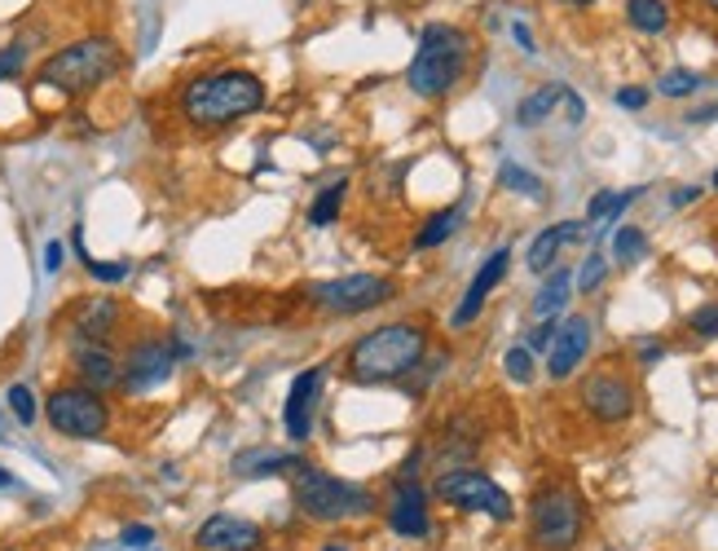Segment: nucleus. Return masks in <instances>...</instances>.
<instances>
[{"label":"nucleus","instance_id":"23","mask_svg":"<svg viewBox=\"0 0 718 551\" xmlns=\"http://www.w3.org/2000/svg\"><path fill=\"white\" fill-rule=\"evenodd\" d=\"M639 194H644V190H622V194H618V190H600V194L590 199V207H586V220H590V226H609V220L622 216Z\"/></svg>","mask_w":718,"mask_h":551},{"label":"nucleus","instance_id":"1","mask_svg":"<svg viewBox=\"0 0 718 551\" xmlns=\"http://www.w3.org/2000/svg\"><path fill=\"white\" fill-rule=\"evenodd\" d=\"M265 106V84L261 75L243 71V67H220V71H203L194 75L181 93H177V110L190 129H203V133H216V129H229L238 120L256 116Z\"/></svg>","mask_w":718,"mask_h":551},{"label":"nucleus","instance_id":"41","mask_svg":"<svg viewBox=\"0 0 718 551\" xmlns=\"http://www.w3.org/2000/svg\"><path fill=\"white\" fill-rule=\"evenodd\" d=\"M560 101H564V106H569V120H573V124H582V116H586V110H582V97H577V93H569V88H564V97H560Z\"/></svg>","mask_w":718,"mask_h":551},{"label":"nucleus","instance_id":"42","mask_svg":"<svg viewBox=\"0 0 718 551\" xmlns=\"http://www.w3.org/2000/svg\"><path fill=\"white\" fill-rule=\"evenodd\" d=\"M512 36H516V40H520V49H525V53H534V49H538V45H534V36H529V27H525V23H516V27H512Z\"/></svg>","mask_w":718,"mask_h":551},{"label":"nucleus","instance_id":"8","mask_svg":"<svg viewBox=\"0 0 718 551\" xmlns=\"http://www.w3.org/2000/svg\"><path fill=\"white\" fill-rule=\"evenodd\" d=\"M436 499H445L450 507L458 512H481V516H494V520H512V499L499 481H490L486 472H471V468H454V472H441L436 486H432Z\"/></svg>","mask_w":718,"mask_h":551},{"label":"nucleus","instance_id":"32","mask_svg":"<svg viewBox=\"0 0 718 551\" xmlns=\"http://www.w3.org/2000/svg\"><path fill=\"white\" fill-rule=\"evenodd\" d=\"M10 410H14V419H19L23 428H32V423H36V393H32L27 384H14V388H10Z\"/></svg>","mask_w":718,"mask_h":551},{"label":"nucleus","instance_id":"25","mask_svg":"<svg viewBox=\"0 0 718 551\" xmlns=\"http://www.w3.org/2000/svg\"><path fill=\"white\" fill-rule=\"evenodd\" d=\"M296 464H300L296 455H278V451H270V455H238L234 472L238 477H270V472H291Z\"/></svg>","mask_w":718,"mask_h":551},{"label":"nucleus","instance_id":"9","mask_svg":"<svg viewBox=\"0 0 718 551\" xmlns=\"http://www.w3.org/2000/svg\"><path fill=\"white\" fill-rule=\"evenodd\" d=\"M309 300L326 313H371L380 304L393 300V283L384 274H348V278H335V283H313L309 287Z\"/></svg>","mask_w":718,"mask_h":551},{"label":"nucleus","instance_id":"37","mask_svg":"<svg viewBox=\"0 0 718 551\" xmlns=\"http://www.w3.org/2000/svg\"><path fill=\"white\" fill-rule=\"evenodd\" d=\"M618 106H622V110H644V106H648V88H639V84L618 88Z\"/></svg>","mask_w":718,"mask_h":551},{"label":"nucleus","instance_id":"15","mask_svg":"<svg viewBox=\"0 0 718 551\" xmlns=\"http://www.w3.org/2000/svg\"><path fill=\"white\" fill-rule=\"evenodd\" d=\"M388 525L402 538H428L432 534V516H428V494L415 481H397L388 494Z\"/></svg>","mask_w":718,"mask_h":551},{"label":"nucleus","instance_id":"17","mask_svg":"<svg viewBox=\"0 0 718 551\" xmlns=\"http://www.w3.org/2000/svg\"><path fill=\"white\" fill-rule=\"evenodd\" d=\"M115 326H119V304L110 296H88L71 313V331L84 345H106L115 336Z\"/></svg>","mask_w":718,"mask_h":551},{"label":"nucleus","instance_id":"16","mask_svg":"<svg viewBox=\"0 0 718 551\" xmlns=\"http://www.w3.org/2000/svg\"><path fill=\"white\" fill-rule=\"evenodd\" d=\"M507 265H512V252L507 248H499L481 269H476V278H471V287L463 291V300H458V309H454V318H450V326L454 331H463V326H471L476 318H481V309H486V300H490V291L503 283V274H507Z\"/></svg>","mask_w":718,"mask_h":551},{"label":"nucleus","instance_id":"2","mask_svg":"<svg viewBox=\"0 0 718 551\" xmlns=\"http://www.w3.org/2000/svg\"><path fill=\"white\" fill-rule=\"evenodd\" d=\"M428 358V326L423 322H388V326H375L357 340L344 358V380L348 384H362V388H375V384H397L406 375H415Z\"/></svg>","mask_w":718,"mask_h":551},{"label":"nucleus","instance_id":"45","mask_svg":"<svg viewBox=\"0 0 718 551\" xmlns=\"http://www.w3.org/2000/svg\"><path fill=\"white\" fill-rule=\"evenodd\" d=\"M555 5H595V0H555Z\"/></svg>","mask_w":718,"mask_h":551},{"label":"nucleus","instance_id":"43","mask_svg":"<svg viewBox=\"0 0 718 551\" xmlns=\"http://www.w3.org/2000/svg\"><path fill=\"white\" fill-rule=\"evenodd\" d=\"M696 194H701L696 185H692V190H674V207H683V203H696Z\"/></svg>","mask_w":718,"mask_h":551},{"label":"nucleus","instance_id":"21","mask_svg":"<svg viewBox=\"0 0 718 551\" xmlns=\"http://www.w3.org/2000/svg\"><path fill=\"white\" fill-rule=\"evenodd\" d=\"M626 19L644 36H661L670 27V5L666 0H626Z\"/></svg>","mask_w":718,"mask_h":551},{"label":"nucleus","instance_id":"31","mask_svg":"<svg viewBox=\"0 0 718 551\" xmlns=\"http://www.w3.org/2000/svg\"><path fill=\"white\" fill-rule=\"evenodd\" d=\"M503 185L507 190H516V194H529V199H542V185H538V177L534 172H525V168H516V164H503Z\"/></svg>","mask_w":718,"mask_h":551},{"label":"nucleus","instance_id":"10","mask_svg":"<svg viewBox=\"0 0 718 551\" xmlns=\"http://www.w3.org/2000/svg\"><path fill=\"white\" fill-rule=\"evenodd\" d=\"M177 367V354H172V340H159V336H142L129 345V354L119 358V388L124 393H146L155 384H164Z\"/></svg>","mask_w":718,"mask_h":551},{"label":"nucleus","instance_id":"44","mask_svg":"<svg viewBox=\"0 0 718 551\" xmlns=\"http://www.w3.org/2000/svg\"><path fill=\"white\" fill-rule=\"evenodd\" d=\"M0 490H14V472H5V468H0Z\"/></svg>","mask_w":718,"mask_h":551},{"label":"nucleus","instance_id":"35","mask_svg":"<svg viewBox=\"0 0 718 551\" xmlns=\"http://www.w3.org/2000/svg\"><path fill=\"white\" fill-rule=\"evenodd\" d=\"M119 542H124V547H137V551H146V547H155V529H151V525H124Z\"/></svg>","mask_w":718,"mask_h":551},{"label":"nucleus","instance_id":"30","mask_svg":"<svg viewBox=\"0 0 718 551\" xmlns=\"http://www.w3.org/2000/svg\"><path fill=\"white\" fill-rule=\"evenodd\" d=\"M657 88H661L666 97H687V93H696V88H701V75L679 67V71H666V75L657 80Z\"/></svg>","mask_w":718,"mask_h":551},{"label":"nucleus","instance_id":"11","mask_svg":"<svg viewBox=\"0 0 718 551\" xmlns=\"http://www.w3.org/2000/svg\"><path fill=\"white\" fill-rule=\"evenodd\" d=\"M582 406L590 410V419L600 423H626L635 415V388L626 375L618 371H600L582 384Z\"/></svg>","mask_w":718,"mask_h":551},{"label":"nucleus","instance_id":"28","mask_svg":"<svg viewBox=\"0 0 718 551\" xmlns=\"http://www.w3.org/2000/svg\"><path fill=\"white\" fill-rule=\"evenodd\" d=\"M605 274H609V261H605L600 252H586V261H582V269H577V287H573V291H582V296L600 291Z\"/></svg>","mask_w":718,"mask_h":551},{"label":"nucleus","instance_id":"5","mask_svg":"<svg viewBox=\"0 0 718 551\" xmlns=\"http://www.w3.org/2000/svg\"><path fill=\"white\" fill-rule=\"evenodd\" d=\"M467 36L458 32V27H450V23H428L423 27V36H419V53H415V62H410V71H406V84H410V93L415 97H445L458 80H463V71H467Z\"/></svg>","mask_w":718,"mask_h":551},{"label":"nucleus","instance_id":"4","mask_svg":"<svg viewBox=\"0 0 718 551\" xmlns=\"http://www.w3.org/2000/svg\"><path fill=\"white\" fill-rule=\"evenodd\" d=\"M287 477H291V499H296V507H300L304 516H313V520L335 525V520H357V516H371V512H375V494H371L367 486L344 481V477H331V472H322V468H313V464H304V459H300Z\"/></svg>","mask_w":718,"mask_h":551},{"label":"nucleus","instance_id":"38","mask_svg":"<svg viewBox=\"0 0 718 551\" xmlns=\"http://www.w3.org/2000/svg\"><path fill=\"white\" fill-rule=\"evenodd\" d=\"M62 256H67V252H62V243L53 239V243L45 248V269H49V274H58V269H62Z\"/></svg>","mask_w":718,"mask_h":551},{"label":"nucleus","instance_id":"14","mask_svg":"<svg viewBox=\"0 0 718 551\" xmlns=\"http://www.w3.org/2000/svg\"><path fill=\"white\" fill-rule=\"evenodd\" d=\"M322 367H309L291 380V393H287V406H283V428L291 441H304L313 432V410H318V397H322Z\"/></svg>","mask_w":718,"mask_h":551},{"label":"nucleus","instance_id":"46","mask_svg":"<svg viewBox=\"0 0 718 551\" xmlns=\"http://www.w3.org/2000/svg\"><path fill=\"white\" fill-rule=\"evenodd\" d=\"M705 5H709V10H714V14H718V0H705Z\"/></svg>","mask_w":718,"mask_h":551},{"label":"nucleus","instance_id":"40","mask_svg":"<svg viewBox=\"0 0 718 551\" xmlns=\"http://www.w3.org/2000/svg\"><path fill=\"white\" fill-rule=\"evenodd\" d=\"M551 336H555V322H542V326L534 331V340H529V349H547V345H551Z\"/></svg>","mask_w":718,"mask_h":551},{"label":"nucleus","instance_id":"22","mask_svg":"<svg viewBox=\"0 0 718 551\" xmlns=\"http://www.w3.org/2000/svg\"><path fill=\"white\" fill-rule=\"evenodd\" d=\"M569 296H573V278H569L564 269H551V278H547L542 291L534 296V318H555V313H564Z\"/></svg>","mask_w":718,"mask_h":551},{"label":"nucleus","instance_id":"13","mask_svg":"<svg viewBox=\"0 0 718 551\" xmlns=\"http://www.w3.org/2000/svg\"><path fill=\"white\" fill-rule=\"evenodd\" d=\"M194 542H199L203 551H261V547H265V534H261V525L248 520V516L216 512V516H207V520L199 525Z\"/></svg>","mask_w":718,"mask_h":551},{"label":"nucleus","instance_id":"27","mask_svg":"<svg viewBox=\"0 0 718 551\" xmlns=\"http://www.w3.org/2000/svg\"><path fill=\"white\" fill-rule=\"evenodd\" d=\"M613 252H618L622 265H635V261H644V252H648V235H644L639 226H622V230L613 235Z\"/></svg>","mask_w":718,"mask_h":551},{"label":"nucleus","instance_id":"36","mask_svg":"<svg viewBox=\"0 0 718 551\" xmlns=\"http://www.w3.org/2000/svg\"><path fill=\"white\" fill-rule=\"evenodd\" d=\"M23 62H27V53H23V45H10V49H0V80H10V75H19V71H23Z\"/></svg>","mask_w":718,"mask_h":551},{"label":"nucleus","instance_id":"12","mask_svg":"<svg viewBox=\"0 0 718 551\" xmlns=\"http://www.w3.org/2000/svg\"><path fill=\"white\" fill-rule=\"evenodd\" d=\"M590 354V318L573 313L564 322H555V336L547 345V375L551 380H569Z\"/></svg>","mask_w":718,"mask_h":551},{"label":"nucleus","instance_id":"18","mask_svg":"<svg viewBox=\"0 0 718 551\" xmlns=\"http://www.w3.org/2000/svg\"><path fill=\"white\" fill-rule=\"evenodd\" d=\"M582 235H586L582 220H560V226H547V230L529 243L525 265H529L534 274H551V269H555V261H560V252H564L569 243H577Z\"/></svg>","mask_w":718,"mask_h":551},{"label":"nucleus","instance_id":"29","mask_svg":"<svg viewBox=\"0 0 718 551\" xmlns=\"http://www.w3.org/2000/svg\"><path fill=\"white\" fill-rule=\"evenodd\" d=\"M503 371H507L516 384H529V380H534V349H529V345H512L507 358H503Z\"/></svg>","mask_w":718,"mask_h":551},{"label":"nucleus","instance_id":"7","mask_svg":"<svg viewBox=\"0 0 718 551\" xmlns=\"http://www.w3.org/2000/svg\"><path fill=\"white\" fill-rule=\"evenodd\" d=\"M45 419H49L53 432H62V436H71V441H97V436H106V428H110V406H106V397H101L97 388H88V384H62V388L49 393Z\"/></svg>","mask_w":718,"mask_h":551},{"label":"nucleus","instance_id":"24","mask_svg":"<svg viewBox=\"0 0 718 551\" xmlns=\"http://www.w3.org/2000/svg\"><path fill=\"white\" fill-rule=\"evenodd\" d=\"M458 220H463V212L458 207H445V212H436V216H428V226L415 235V248L419 252H428V248H441L454 230H458Z\"/></svg>","mask_w":718,"mask_h":551},{"label":"nucleus","instance_id":"39","mask_svg":"<svg viewBox=\"0 0 718 551\" xmlns=\"http://www.w3.org/2000/svg\"><path fill=\"white\" fill-rule=\"evenodd\" d=\"M666 358V345L661 340H644L639 345V362H661Z\"/></svg>","mask_w":718,"mask_h":551},{"label":"nucleus","instance_id":"34","mask_svg":"<svg viewBox=\"0 0 718 551\" xmlns=\"http://www.w3.org/2000/svg\"><path fill=\"white\" fill-rule=\"evenodd\" d=\"M88 265V274L97 278V283H106V287H115V283H124L129 278V261H84Z\"/></svg>","mask_w":718,"mask_h":551},{"label":"nucleus","instance_id":"19","mask_svg":"<svg viewBox=\"0 0 718 551\" xmlns=\"http://www.w3.org/2000/svg\"><path fill=\"white\" fill-rule=\"evenodd\" d=\"M71 367H75V375H80V384H88V388H97V393H106V388H115L119 384V358L106 349V345H75V354H71Z\"/></svg>","mask_w":718,"mask_h":551},{"label":"nucleus","instance_id":"6","mask_svg":"<svg viewBox=\"0 0 718 551\" xmlns=\"http://www.w3.org/2000/svg\"><path fill=\"white\" fill-rule=\"evenodd\" d=\"M586 512L569 486H551L529 503V538L538 551H573L582 542Z\"/></svg>","mask_w":718,"mask_h":551},{"label":"nucleus","instance_id":"3","mask_svg":"<svg viewBox=\"0 0 718 551\" xmlns=\"http://www.w3.org/2000/svg\"><path fill=\"white\" fill-rule=\"evenodd\" d=\"M119 67H124V49H119V40L84 36V40H71L67 49H58L40 62V84H49L67 97H84V93L101 88L106 80H115Z\"/></svg>","mask_w":718,"mask_h":551},{"label":"nucleus","instance_id":"47","mask_svg":"<svg viewBox=\"0 0 718 551\" xmlns=\"http://www.w3.org/2000/svg\"><path fill=\"white\" fill-rule=\"evenodd\" d=\"M714 185H718V172H714Z\"/></svg>","mask_w":718,"mask_h":551},{"label":"nucleus","instance_id":"33","mask_svg":"<svg viewBox=\"0 0 718 551\" xmlns=\"http://www.w3.org/2000/svg\"><path fill=\"white\" fill-rule=\"evenodd\" d=\"M687 326H692V336H701V340H718V304H701L687 318Z\"/></svg>","mask_w":718,"mask_h":551},{"label":"nucleus","instance_id":"26","mask_svg":"<svg viewBox=\"0 0 718 551\" xmlns=\"http://www.w3.org/2000/svg\"><path fill=\"white\" fill-rule=\"evenodd\" d=\"M344 190H348V181H335V185H326L318 199H313V207H309V220L322 230V226H331V220L339 216V203H344Z\"/></svg>","mask_w":718,"mask_h":551},{"label":"nucleus","instance_id":"20","mask_svg":"<svg viewBox=\"0 0 718 551\" xmlns=\"http://www.w3.org/2000/svg\"><path fill=\"white\" fill-rule=\"evenodd\" d=\"M560 97H564L560 84H542V88H534V93L516 106V124H520V129H538L542 120H551V110L560 106Z\"/></svg>","mask_w":718,"mask_h":551}]
</instances>
